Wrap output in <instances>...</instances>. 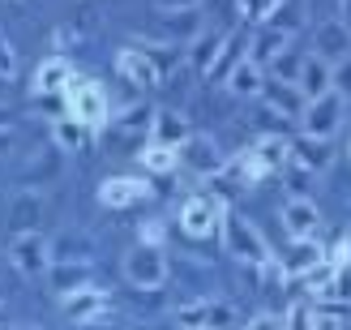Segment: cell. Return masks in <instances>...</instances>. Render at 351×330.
<instances>
[{
  "label": "cell",
  "mask_w": 351,
  "mask_h": 330,
  "mask_svg": "<svg viewBox=\"0 0 351 330\" xmlns=\"http://www.w3.org/2000/svg\"><path fill=\"white\" fill-rule=\"evenodd\" d=\"M39 219H43V198L39 193H17L13 198V211H9V232H39Z\"/></svg>",
  "instance_id": "obj_23"
},
{
  "label": "cell",
  "mask_w": 351,
  "mask_h": 330,
  "mask_svg": "<svg viewBox=\"0 0 351 330\" xmlns=\"http://www.w3.org/2000/svg\"><path fill=\"white\" fill-rule=\"evenodd\" d=\"M5 257H9V266L17 274H30V279H34V274L51 270V240L43 232H13Z\"/></svg>",
  "instance_id": "obj_3"
},
{
  "label": "cell",
  "mask_w": 351,
  "mask_h": 330,
  "mask_svg": "<svg viewBox=\"0 0 351 330\" xmlns=\"http://www.w3.org/2000/svg\"><path fill=\"white\" fill-rule=\"evenodd\" d=\"M287 150H291V163H300V167H308V172H326L330 159H335L330 137H308V133H304V137H291Z\"/></svg>",
  "instance_id": "obj_18"
},
{
  "label": "cell",
  "mask_w": 351,
  "mask_h": 330,
  "mask_svg": "<svg viewBox=\"0 0 351 330\" xmlns=\"http://www.w3.org/2000/svg\"><path fill=\"white\" fill-rule=\"evenodd\" d=\"M313 330H343V322L335 314H322L317 309V314H313Z\"/></svg>",
  "instance_id": "obj_42"
},
{
  "label": "cell",
  "mask_w": 351,
  "mask_h": 330,
  "mask_svg": "<svg viewBox=\"0 0 351 330\" xmlns=\"http://www.w3.org/2000/svg\"><path fill=\"white\" fill-rule=\"evenodd\" d=\"M180 167H184V172H193V176H215V172L223 167L219 146L210 142V137L189 133V142L180 146Z\"/></svg>",
  "instance_id": "obj_14"
},
{
  "label": "cell",
  "mask_w": 351,
  "mask_h": 330,
  "mask_svg": "<svg viewBox=\"0 0 351 330\" xmlns=\"http://www.w3.org/2000/svg\"><path fill=\"white\" fill-rule=\"evenodd\" d=\"M253 159L266 167V172H278V167H287V159H291V150H287V137H274V133H261L257 142H253Z\"/></svg>",
  "instance_id": "obj_25"
},
{
  "label": "cell",
  "mask_w": 351,
  "mask_h": 330,
  "mask_svg": "<svg viewBox=\"0 0 351 330\" xmlns=\"http://www.w3.org/2000/svg\"><path fill=\"white\" fill-rule=\"evenodd\" d=\"M0 125H9V120H5V116H0Z\"/></svg>",
  "instance_id": "obj_48"
},
{
  "label": "cell",
  "mask_w": 351,
  "mask_h": 330,
  "mask_svg": "<svg viewBox=\"0 0 351 330\" xmlns=\"http://www.w3.org/2000/svg\"><path fill=\"white\" fill-rule=\"evenodd\" d=\"M47 283L60 292V296H69V292L77 287H90V262H56L47 270Z\"/></svg>",
  "instance_id": "obj_24"
},
{
  "label": "cell",
  "mask_w": 351,
  "mask_h": 330,
  "mask_svg": "<svg viewBox=\"0 0 351 330\" xmlns=\"http://www.w3.org/2000/svg\"><path fill=\"white\" fill-rule=\"evenodd\" d=\"M9 146H13V129H9V125H0V154H5Z\"/></svg>",
  "instance_id": "obj_44"
},
{
  "label": "cell",
  "mask_w": 351,
  "mask_h": 330,
  "mask_svg": "<svg viewBox=\"0 0 351 330\" xmlns=\"http://www.w3.org/2000/svg\"><path fill=\"white\" fill-rule=\"evenodd\" d=\"M51 142H56L60 150H82L86 146V125L64 112L60 120H51Z\"/></svg>",
  "instance_id": "obj_29"
},
{
  "label": "cell",
  "mask_w": 351,
  "mask_h": 330,
  "mask_svg": "<svg viewBox=\"0 0 351 330\" xmlns=\"http://www.w3.org/2000/svg\"><path fill=\"white\" fill-rule=\"evenodd\" d=\"M287 47H291V30H278V26H266V22H261V30L253 34L249 43H244V56H249L253 64H261V69H270Z\"/></svg>",
  "instance_id": "obj_11"
},
{
  "label": "cell",
  "mask_w": 351,
  "mask_h": 330,
  "mask_svg": "<svg viewBox=\"0 0 351 330\" xmlns=\"http://www.w3.org/2000/svg\"><path fill=\"white\" fill-rule=\"evenodd\" d=\"M125 279L142 292H159L171 279V262H167L163 245H133L125 253Z\"/></svg>",
  "instance_id": "obj_2"
},
{
  "label": "cell",
  "mask_w": 351,
  "mask_h": 330,
  "mask_svg": "<svg viewBox=\"0 0 351 330\" xmlns=\"http://www.w3.org/2000/svg\"><path fill=\"white\" fill-rule=\"evenodd\" d=\"M278 176H283L287 198H313V180H317V172H308V167L287 159V167H278Z\"/></svg>",
  "instance_id": "obj_30"
},
{
  "label": "cell",
  "mask_w": 351,
  "mask_h": 330,
  "mask_svg": "<svg viewBox=\"0 0 351 330\" xmlns=\"http://www.w3.org/2000/svg\"><path fill=\"white\" fill-rule=\"evenodd\" d=\"M64 300V318L73 322V326H99V322H108L112 318V296L103 287H77V292H69Z\"/></svg>",
  "instance_id": "obj_7"
},
{
  "label": "cell",
  "mask_w": 351,
  "mask_h": 330,
  "mask_svg": "<svg viewBox=\"0 0 351 330\" xmlns=\"http://www.w3.org/2000/svg\"><path fill=\"white\" fill-rule=\"evenodd\" d=\"M326 300H335V305H351V266H339V270H335V283H330Z\"/></svg>",
  "instance_id": "obj_34"
},
{
  "label": "cell",
  "mask_w": 351,
  "mask_h": 330,
  "mask_svg": "<svg viewBox=\"0 0 351 330\" xmlns=\"http://www.w3.org/2000/svg\"><path fill=\"white\" fill-rule=\"evenodd\" d=\"M236 5H240V22H266L283 0H236Z\"/></svg>",
  "instance_id": "obj_32"
},
{
  "label": "cell",
  "mask_w": 351,
  "mask_h": 330,
  "mask_svg": "<svg viewBox=\"0 0 351 330\" xmlns=\"http://www.w3.org/2000/svg\"><path fill=\"white\" fill-rule=\"evenodd\" d=\"M77 43H82L77 26H56V30H51V47H56V56H64V51L77 47Z\"/></svg>",
  "instance_id": "obj_36"
},
{
  "label": "cell",
  "mask_w": 351,
  "mask_h": 330,
  "mask_svg": "<svg viewBox=\"0 0 351 330\" xmlns=\"http://www.w3.org/2000/svg\"><path fill=\"white\" fill-rule=\"evenodd\" d=\"M197 0H159V9H193Z\"/></svg>",
  "instance_id": "obj_43"
},
{
  "label": "cell",
  "mask_w": 351,
  "mask_h": 330,
  "mask_svg": "<svg viewBox=\"0 0 351 330\" xmlns=\"http://www.w3.org/2000/svg\"><path fill=\"white\" fill-rule=\"evenodd\" d=\"M339 22L351 26V0H339Z\"/></svg>",
  "instance_id": "obj_45"
},
{
  "label": "cell",
  "mask_w": 351,
  "mask_h": 330,
  "mask_svg": "<svg viewBox=\"0 0 351 330\" xmlns=\"http://www.w3.org/2000/svg\"><path fill=\"white\" fill-rule=\"evenodd\" d=\"M317 262H326V249H322V240H317V236H308V240H295L291 257L283 262V274H304L308 266H317Z\"/></svg>",
  "instance_id": "obj_26"
},
{
  "label": "cell",
  "mask_w": 351,
  "mask_h": 330,
  "mask_svg": "<svg viewBox=\"0 0 351 330\" xmlns=\"http://www.w3.org/2000/svg\"><path fill=\"white\" fill-rule=\"evenodd\" d=\"M335 262H330V257H326V262H317V266H308L304 274H300V283H304V292H313V296H322L326 300V292H330V283H335Z\"/></svg>",
  "instance_id": "obj_31"
},
{
  "label": "cell",
  "mask_w": 351,
  "mask_h": 330,
  "mask_svg": "<svg viewBox=\"0 0 351 330\" xmlns=\"http://www.w3.org/2000/svg\"><path fill=\"white\" fill-rule=\"evenodd\" d=\"M317 56L326 64H339L351 56V26L347 22H326L317 26Z\"/></svg>",
  "instance_id": "obj_19"
},
{
  "label": "cell",
  "mask_w": 351,
  "mask_h": 330,
  "mask_svg": "<svg viewBox=\"0 0 351 330\" xmlns=\"http://www.w3.org/2000/svg\"><path fill=\"white\" fill-rule=\"evenodd\" d=\"M300 64H304V60H295V56H291V47H287L283 56H278V60L270 64V78H278V82H291V86H295V78H300Z\"/></svg>",
  "instance_id": "obj_35"
},
{
  "label": "cell",
  "mask_w": 351,
  "mask_h": 330,
  "mask_svg": "<svg viewBox=\"0 0 351 330\" xmlns=\"http://www.w3.org/2000/svg\"><path fill=\"white\" fill-rule=\"evenodd\" d=\"M244 60V39L240 34H227V43H223V51L215 56V64H210V82H227V73H232V69Z\"/></svg>",
  "instance_id": "obj_28"
},
{
  "label": "cell",
  "mask_w": 351,
  "mask_h": 330,
  "mask_svg": "<svg viewBox=\"0 0 351 330\" xmlns=\"http://www.w3.org/2000/svg\"><path fill=\"white\" fill-rule=\"evenodd\" d=\"M206 26V13L193 5V9H159V39L163 43H193Z\"/></svg>",
  "instance_id": "obj_8"
},
{
  "label": "cell",
  "mask_w": 351,
  "mask_h": 330,
  "mask_svg": "<svg viewBox=\"0 0 351 330\" xmlns=\"http://www.w3.org/2000/svg\"><path fill=\"white\" fill-rule=\"evenodd\" d=\"M330 91H339V95L351 103V56L335 64V78H330Z\"/></svg>",
  "instance_id": "obj_37"
},
{
  "label": "cell",
  "mask_w": 351,
  "mask_h": 330,
  "mask_svg": "<svg viewBox=\"0 0 351 330\" xmlns=\"http://www.w3.org/2000/svg\"><path fill=\"white\" fill-rule=\"evenodd\" d=\"M13 73H17V51H13V43L0 34V78H9L13 82Z\"/></svg>",
  "instance_id": "obj_38"
},
{
  "label": "cell",
  "mask_w": 351,
  "mask_h": 330,
  "mask_svg": "<svg viewBox=\"0 0 351 330\" xmlns=\"http://www.w3.org/2000/svg\"><path fill=\"white\" fill-rule=\"evenodd\" d=\"M0 326H9V309H5V300H0Z\"/></svg>",
  "instance_id": "obj_46"
},
{
  "label": "cell",
  "mask_w": 351,
  "mask_h": 330,
  "mask_svg": "<svg viewBox=\"0 0 351 330\" xmlns=\"http://www.w3.org/2000/svg\"><path fill=\"white\" fill-rule=\"evenodd\" d=\"M5 91H9V78H0V103H5Z\"/></svg>",
  "instance_id": "obj_47"
},
{
  "label": "cell",
  "mask_w": 351,
  "mask_h": 330,
  "mask_svg": "<svg viewBox=\"0 0 351 330\" xmlns=\"http://www.w3.org/2000/svg\"><path fill=\"white\" fill-rule=\"evenodd\" d=\"M223 211H227V202L215 198V193H197V198H189L180 206V232L193 236V240H206V236H215L223 228Z\"/></svg>",
  "instance_id": "obj_6"
},
{
  "label": "cell",
  "mask_w": 351,
  "mask_h": 330,
  "mask_svg": "<svg viewBox=\"0 0 351 330\" xmlns=\"http://www.w3.org/2000/svg\"><path fill=\"white\" fill-rule=\"evenodd\" d=\"M73 60H64V56H47L39 69H34V95H60V91H69L73 86Z\"/></svg>",
  "instance_id": "obj_16"
},
{
  "label": "cell",
  "mask_w": 351,
  "mask_h": 330,
  "mask_svg": "<svg viewBox=\"0 0 351 330\" xmlns=\"http://www.w3.org/2000/svg\"><path fill=\"white\" fill-rule=\"evenodd\" d=\"M64 99H69V116H73V120H82L86 129H95V125H108V120H112V99L103 95V86H95V82H82V78H73V86L64 91Z\"/></svg>",
  "instance_id": "obj_4"
},
{
  "label": "cell",
  "mask_w": 351,
  "mask_h": 330,
  "mask_svg": "<svg viewBox=\"0 0 351 330\" xmlns=\"http://www.w3.org/2000/svg\"><path fill=\"white\" fill-rule=\"evenodd\" d=\"M240 330H283V314H253Z\"/></svg>",
  "instance_id": "obj_39"
},
{
  "label": "cell",
  "mask_w": 351,
  "mask_h": 330,
  "mask_svg": "<svg viewBox=\"0 0 351 330\" xmlns=\"http://www.w3.org/2000/svg\"><path fill=\"white\" fill-rule=\"evenodd\" d=\"M330 262L335 266H351V236H343L335 249H330Z\"/></svg>",
  "instance_id": "obj_41"
},
{
  "label": "cell",
  "mask_w": 351,
  "mask_h": 330,
  "mask_svg": "<svg viewBox=\"0 0 351 330\" xmlns=\"http://www.w3.org/2000/svg\"><path fill=\"white\" fill-rule=\"evenodd\" d=\"M330 78H335V64H326L317 51H313V56H304L295 86H300V95H304V99H317V95H326V91H330Z\"/></svg>",
  "instance_id": "obj_22"
},
{
  "label": "cell",
  "mask_w": 351,
  "mask_h": 330,
  "mask_svg": "<svg viewBox=\"0 0 351 330\" xmlns=\"http://www.w3.org/2000/svg\"><path fill=\"white\" fill-rule=\"evenodd\" d=\"M343 116H347V99L339 91H326V95H317V99L304 103L300 125H304L308 137H335L343 129Z\"/></svg>",
  "instance_id": "obj_5"
},
{
  "label": "cell",
  "mask_w": 351,
  "mask_h": 330,
  "mask_svg": "<svg viewBox=\"0 0 351 330\" xmlns=\"http://www.w3.org/2000/svg\"><path fill=\"white\" fill-rule=\"evenodd\" d=\"M261 99H266V108L270 112H278V116H300L304 112V95H300V86H291V82H278V78H270L266 73V86H261Z\"/></svg>",
  "instance_id": "obj_17"
},
{
  "label": "cell",
  "mask_w": 351,
  "mask_h": 330,
  "mask_svg": "<svg viewBox=\"0 0 351 330\" xmlns=\"http://www.w3.org/2000/svg\"><path fill=\"white\" fill-rule=\"evenodd\" d=\"M116 73L125 78L129 86H142V91H146V86H154V82H163L146 47H120L116 51Z\"/></svg>",
  "instance_id": "obj_13"
},
{
  "label": "cell",
  "mask_w": 351,
  "mask_h": 330,
  "mask_svg": "<svg viewBox=\"0 0 351 330\" xmlns=\"http://www.w3.org/2000/svg\"><path fill=\"white\" fill-rule=\"evenodd\" d=\"M219 236H223V249L232 253L240 266H261V270H266V266L274 262V253H270L266 240H261V232H257L244 215H236L232 206L223 211V228H219Z\"/></svg>",
  "instance_id": "obj_1"
},
{
  "label": "cell",
  "mask_w": 351,
  "mask_h": 330,
  "mask_svg": "<svg viewBox=\"0 0 351 330\" xmlns=\"http://www.w3.org/2000/svg\"><path fill=\"white\" fill-rule=\"evenodd\" d=\"M295 22H300V0H283V5L266 17V26H278V30H295Z\"/></svg>",
  "instance_id": "obj_33"
},
{
  "label": "cell",
  "mask_w": 351,
  "mask_h": 330,
  "mask_svg": "<svg viewBox=\"0 0 351 330\" xmlns=\"http://www.w3.org/2000/svg\"><path fill=\"white\" fill-rule=\"evenodd\" d=\"M189 133H193V129H189V120H184L180 112L159 108V112L150 116V133H146V137H150L154 146H176V150H180V146L189 142Z\"/></svg>",
  "instance_id": "obj_15"
},
{
  "label": "cell",
  "mask_w": 351,
  "mask_h": 330,
  "mask_svg": "<svg viewBox=\"0 0 351 330\" xmlns=\"http://www.w3.org/2000/svg\"><path fill=\"white\" fill-rule=\"evenodd\" d=\"M142 167L154 172V176H171V172L180 167V150H176V146H154V142H146V146H142Z\"/></svg>",
  "instance_id": "obj_27"
},
{
  "label": "cell",
  "mask_w": 351,
  "mask_h": 330,
  "mask_svg": "<svg viewBox=\"0 0 351 330\" xmlns=\"http://www.w3.org/2000/svg\"><path fill=\"white\" fill-rule=\"evenodd\" d=\"M317 228H322L317 202H313V198H287V206H283V232L291 240H308V236H317Z\"/></svg>",
  "instance_id": "obj_12"
},
{
  "label": "cell",
  "mask_w": 351,
  "mask_h": 330,
  "mask_svg": "<svg viewBox=\"0 0 351 330\" xmlns=\"http://www.w3.org/2000/svg\"><path fill=\"white\" fill-rule=\"evenodd\" d=\"M223 86H227L232 95H240V99H261V86H266V69L253 64L249 56H244V60L232 69V73H227Z\"/></svg>",
  "instance_id": "obj_20"
},
{
  "label": "cell",
  "mask_w": 351,
  "mask_h": 330,
  "mask_svg": "<svg viewBox=\"0 0 351 330\" xmlns=\"http://www.w3.org/2000/svg\"><path fill=\"white\" fill-rule=\"evenodd\" d=\"M223 43H227V30H215V26L202 30L197 39L189 43V69H197V73L206 78V73H210V64H215V56L223 51Z\"/></svg>",
  "instance_id": "obj_21"
},
{
  "label": "cell",
  "mask_w": 351,
  "mask_h": 330,
  "mask_svg": "<svg viewBox=\"0 0 351 330\" xmlns=\"http://www.w3.org/2000/svg\"><path fill=\"white\" fill-rule=\"evenodd\" d=\"M232 322H236V314L223 300H193L176 314V326L180 330H227Z\"/></svg>",
  "instance_id": "obj_9"
},
{
  "label": "cell",
  "mask_w": 351,
  "mask_h": 330,
  "mask_svg": "<svg viewBox=\"0 0 351 330\" xmlns=\"http://www.w3.org/2000/svg\"><path fill=\"white\" fill-rule=\"evenodd\" d=\"M137 236H142V245H163V219H146Z\"/></svg>",
  "instance_id": "obj_40"
},
{
  "label": "cell",
  "mask_w": 351,
  "mask_h": 330,
  "mask_svg": "<svg viewBox=\"0 0 351 330\" xmlns=\"http://www.w3.org/2000/svg\"><path fill=\"white\" fill-rule=\"evenodd\" d=\"M150 198V180L146 176H112L99 185V202L108 211H129V206H142Z\"/></svg>",
  "instance_id": "obj_10"
}]
</instances>
